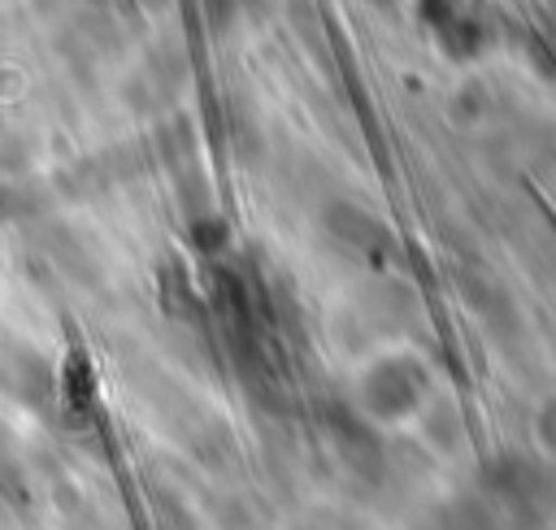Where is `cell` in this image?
Masks as SVG:
<instances>
[{
	"label": "cell",
	"instance_id": "1",
	"mask_svg": "<svg viewBox=\"0 0 556 530\" xmlns=\"http://www.w3.org/2000/svg\"><path fill=\"white\" fill-rule=\"evenodd\" d=\"M473 495L495 513L500 526L508 521V526H517V530L543 526V521L552 517V508H556V487H552V478H547L534 460L513 456V452L491 456V460L482 465Z\"/></svg>",
	"mask_w": 556,
	"mask_h": 530
},
{
	"label": "cell",
	"instance_id": "2",
	"mask_svg": "<svg viewBox=\"0 0 556 530\" xmlns=\"http://www.w3.org/2000/svg\"><path fill=\"white\" fill-rule=\"evenodd\" d=\"M430 395V374L417 356L408 352H387V356H374L361 378H356V395H352V408L365 417V421H378V426H395V421H408L413 413H421Z\"/></svg>",
	"mask_w": 556,
	"mask_h": 530
},
{
	"label": "cell",
	"instance_id": "3",
	"mask_svg": "<svg viewBox=\"0 0 556 530\" xmlns=\"http://www.w3.org/2000/svg\"><path fill=\"white\" fill-rule=\"evenodd\" d=\"M417 17L426 22L430 39L439 43V52H443L447 61H478V56L495 43V26H491L482 13H469V9H460V4H439V0H430V4L417 9Z\"/></svg>",
	"mask_w": 556,
	"mask_h": 530
},
{
	"label": "cell",
	"instance_id": "4",
	"mask_svg": "<svg viewBox=\"0 0 556 530\" xmlns=\"http://www.w3.org/2000/svg\"><path fill=\"white\" fill-rule=\"evenodd\" d=\"M321 230L352 256H365V261H387L395 252V235L382 217H374L369 209L352 204V200H330L321 209Z\"/></svg>",
	"mask_w": 556,
	"mask_h": 530
},
{
	"label": "cell",
	"instance_id": "5",
	"mask_svg": "<svg viewBox=\"0 0 556 530\" xmlns=\"http://www.w3.org/2000/svg\"><path fill=\"white\" fill-rule=\"evenodd\" d=\"M326 426H330V439H334L339 456H343V460H348L356 474L374 478V474L382 469V443L374 439L369 421H365L356 408H348V404L326 408Z\"/></svg>",
	"mask_w": 556,
	"mask_h": 530
},
{
	"label": "cell",
	"instance_id": "6",
	"mask_svg": "<svg viewBox=\"0 0 556 530\" xmlns=\"http://www.w3.org/2000/svg\"><path fill=\"white\" fill-rule=\"evenodd\" d=\"M434 530H500V521H495V513L478 495H460L456 504H447L439 513Z\"/></svg>",
	"mask_w": 556,
	"mask_h": 530
},
{
	"label": "cell",
	"instance_id": "7",
	"mask_svg": "<svg viewBox=\"0 0 556 530\" xmlns=\"http://www.w3.org/2000/svg\"><path fill=\"white\" fill-rule=\"evenodd\" d=\"M534 434H539V443H543L547 452H556V395L539 404V413H534Z\"/></svg>",
	"mask_w": 556,
	"mask_h": 530
},
{
	"label": "cell",
	"instance_id": "8",
	"mask_svg": "<svg viewBox=\"0 0 556 530\" xmlns=\"http://www.w3.org/2000/svg\"><path fill=\"white\" fill-rule=\"evenodd\" d=\"M195 243H200L204 252H217V248L226 243V226H222L217 217H213V222H200V226H195Z\"/></svg>",
	"mask_w": 556,
	"mask_h": 530
}]
</instances>
